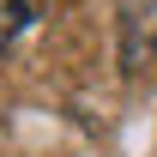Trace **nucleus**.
Listing matches in <instances>:
<instances>
[{"label":"nucleus","instance_id":"obj_1","mask_svg":"<svg viewBox=\"0 0 157 157\" xmlns=\"http://www.w3.org/2000/svg\"><path fill=\"white\" fill-rule=\"evenodd\" d=\"M157 55V0H127L121 6V73H139Z\"/></svg>","mask_w":157,"mask_h":157},{"label":"nucleus","instance_id":"obj_2","mask_svg":"<svg viewBox=\"0 0 157 157\" xmlns=\"http://www.w3.org/2000/svg\"><path fill=\"white\" fill-rule=\"evenodd\" d=\"M36 24V0H0V55H12V42Z\"/></svg>","mask_w":157,"mask_h":157}]
</instances>
